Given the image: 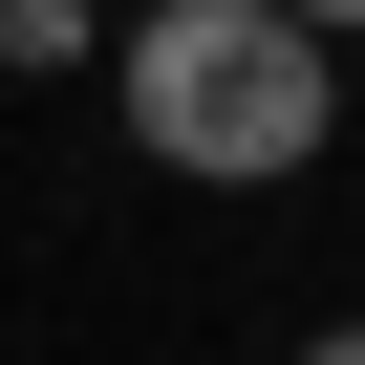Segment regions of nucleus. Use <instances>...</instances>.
<instances>
[{
  "mask_svg": "<svg viewBox=\"0 0 365 365\" xmlns=\"http://www.w3.org/2000/svg\"><path fill=\"white\" fill-rule=\"evenodd\" d=\"M301 365H365V322H322V344H301Z\"/></svg>",
  "mask_w": 365,
  "mask_h": 365,
  "instance_id": "obj_4",
  "label": "nucleus"
},
{
  "mask_svg": "<svg viewBox=\"0 0 365 365\" xmlns=\"http://www.w3.org/2000/svg\"><path fill=\"white\" fill-rule=\"evenodd\" d=\"M279 22H301V43H365V0H279Z\"/></svg>",
  "mask_w": 365,
  "mask_h": 365,
  "instance_id": "obj_3",
  "label": "nucleus"
},
{
  "mask_svg": "<svg viewBox=\"0 0 365 365\" xmlns=\"http://www.w3.org/2000/svg\"><path fill=\"white\" fill-rule=\"evenodd\" d=\"M0 65H108V0H0Z\"/></svg>",
  "mask_w": 365,
  "mask_h": 365,
  "instance_id": "obj_2",
  "label": "nucleus"
},
{
  "mask_svg": "<svg viewBox=\"0 0 365 365\" xmlns=\"http://www.w3.org/2000/svg\"><path fill=\"white\" fill-rule=\"evenodd\" d=\"M108 22H129V0H108Z\"/></svg>",
  "mask_w": 365,
  "mask_h": 365,
  "instance_id": "obj_5",
  "label": "nucleus"
},
{
  "mask_svg": "<svg viewBox=\"0 0 365 365\" xmlns=\"http://www.w3.org/2000/svg\"><path fill=\"white\" fill-rule=\"evenodd\" d=\"M108 108L194 194H279V172L344 150V43H301L279 0H129L108 22Z\"/></svg>",
  "mask_w": 365,
  "mask_h": 365,
  "instance_id": "obj_1",
  "label": "nucleus"
}]
</instances>
